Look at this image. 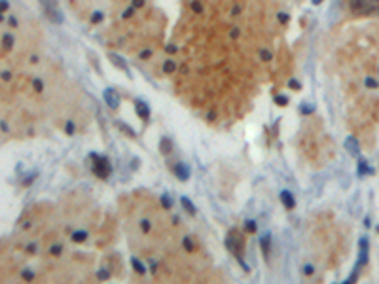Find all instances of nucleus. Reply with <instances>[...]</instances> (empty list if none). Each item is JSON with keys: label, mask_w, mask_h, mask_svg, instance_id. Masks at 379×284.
I'll return each mask as SVG.
<instances>
[{"label": "nucleus", "mask_w": 379, "mask_h": 284, "mask_svg": "<svg viewBox=\"0 0 379 284\" xmlns=\"http://www.w3.org/2000/svg\"><path fill=\"white\" fill-rule=\"evenodd\" d=\"M104 100H106V104L110 106V108H118L120 106V95L112 89V87H108V89H104Z\"/></svg>", "instance_id": "obj_5"}, {"label": "nucleus", "mask_w": 379, "mask_h": 284, "mask_svg": "<svg viewBox=\"0 0 379 284\" xmlns=\"http://www.w3.org/2000/svg\"><path fill=\"white\" fill-rule=\"evenodd\" d=\"M34 176H36V173L27 174V178H25V182H23V184H25V186H29V184H31V182H33V180H34Z\"/></svg>", "instance_id": "obj_29"}, {"label": "nucleus", "mask_w": 379, "mask_h": 284, "mask_svg": "<svg viewBox=\"0 0 379 284\" xmlns=\"http://www.w3.org/2000/svg\"><path fill=\"white\" fill-rule=\"evenodd\" d=\"M97 277L101 279V281H106V279H110L108 271H99V273H97Z\"/></svg>", "instance_id": "obj_30"}, {"label": "nucleus", "mask_w": 379, "mask_h": 284, "mask_svg": "<svg viewBox=\"0 0 379 284\" xmlns=\"http://www.w3.org/2000/svg\"><path fill=\"white\" fill-rule=\"evenodd\" d=\"M281 201L284 203V207H286L288 210L294 209V205H296V203H294L292 193H290V191H286V189H284V191H281Z\"/></svg>", "instance_id": "obj_10"}, {"label": "nucleus", "mask_w": 379, "mask_h": 284, "mask_svg": "<svg viewBox=\"0 0 379 284\" xmlns=\"http://www.w3.org/2000/svg\"><path fill=\"white\" fill-rule=\"evenodd\" d=\"M167 51H169V53H172V51H176V48H174V46H167Z\"/></svg>", "instance_id": "obj_47"}, {"label": "nucleus", "mask_w": 379, "mask_h": 284, "mask_svg": "<svg viewBox=\"0 0 379 284\" xmlns=\"http://www.w3.org/2000/svg\"><path fill=\"white\" fill-rule=\"evenodd\" d=\"M374 2H378V0H351V8H353L355 12H368V10H378V8L374 6Z\"/></svg>", "instance_id": "obj_4"}, {"label": "nucleus", "mask_w": 379, "mask_h": 284, "mask_svg": "<svg viewBox=\"0 0 379 284\" xmlns=\"http://www.w3.org/2000/svg\"><path fill=\"white\" fill-rule=\"evenodd\" d=\"M34 89H36V91H42V82H40V80H34Z\"/></svg>", "instance_id": "obj_42"}, {"label": "nucleus", "mask_w": 379, "mask_h": 284, "mask_svg": "<svg viewBox=\"0 0 379 284\" xmlns=\"http://www.w3.org/2000/svg\"><path fill=\"white\" fill-rule=\"evenodd\" d=\"M161 203H163V209H171V199H169L167 193L161 195Z\"/></svg>", "instance_id": "obj_22"}, {"label": "nucleus", "mask_w": 379, "mask_h": 284, "mask_svg": "<svg viewBox=\"0 0 379 284\" xmlns=\"http://www.w3.org/2000/svg\"><path fill=\"white\" fill-rule=\"evenodd\" d=\"M72 239H74V243H84L87 239V233L86 231H76V233L72 235Z\"/></svg>", "instance_id": "obj_17"}, {"label": "nucleus", "mask_w": 379, "mask_h": 284, "mask_svg": "<svg viewBox=\"0 0 379 284\" xmlns=\"http://www.w3.org/2000/svg\"><path fill=\"white\" fill-rule=\"evenodd\" d=\"M345 148H347V152H349L351 156H355V158L360 154V148H358V142H356L355 136H349V138L345 140Z\"/></svg>", "instance_id": "obj_7"}, {"label": "nucleus", "mask_w": 379, "mask_h": 284, "mask_svg": "<svg viewBox=\"0 0 379 284\" xmlns=\"http://www.w3.org/2000/svg\"><path fill=\"white\" fill-rule=\"evenodd\" d=\"M140 227H142V231H144V233H146V231H150V222H148V220H144V222L140 223Z\"/></svg>", "instance_id": "obj_34"}, {"label": "nucleus", "mask_w": 379, "mask_h": 284, "mask_svg": "<svg viewBox=\"0 0 379 284\" xmlns=\"http://www.w3.org/2000/svg\"><path fill=\"white\" fill-rule=\"evenodd\" d=\"M49 252H51L53 256H59V254H61V245H55V247H51V248H49Z\"/></svg>", "instance_id": "obj_25"}, {"label": "nucleus", "mask_w": 379, "mask_h": 284, "mask_svg": "<svg viewBox=\"0 0 379 284\" xmlns=\"http://www.w3.org/2000/svg\"><path fill=\"white\" fill-rule=\"evenodd\" d=\"M23 279L25 281H33V279H34V275H33V271H23Z\"/></svg>", "instance_id": "obj_32"}, {"label": "nucleus", "mask_w": 379, "mask_h": 284, "mask_svg": "<svg viewBox=\"0 0 379 284\" xmlns=\"http://www.w3.org/2000/svg\"><path fill=\"white\" fill-rule=\"evenodd\" d=\"M275 104H279V106H286V104H288V97H284V95L275 97Z\"/></svg>", "instance_id": "obj_21"}, {"label": "nucleus", "mask_w": 379, "mask_h": 284, "mask_svg": "<svg viewBox=\"0 0 379 284\" xmlns=\"http://www.w3.org/2000/svg\"><path fill=\"white\" fill-rule=\"evenodd\" d=\"M358 267H360V265H358V263H356L355 271L351 273V277H349V279H347V281H345V284H351V283H355V279H358Z\"/></svg>", "instance_id": "obj_20"}, {"label": "nucleus", "mask_w": 379, "mask_h": 284, "mask_svg": "<svg viewBox=\"0 0 379 284\" xmlns=\"http://www.w3.org/2000/svg\"><path fill=\"white\" fill-rule=\"evenodd\" d=\"M226 247H228V250H230V252H233V254L237 256V259H239V261H241V265H243V269H245V271H248V265H246L245 261L241 259V252H243V248H245V239H243L241 231H237V229H232V231H230V235H228V239H226Z\"/></svg>", "instance_id": "obj_1"}, {"label": "nucleus", "mask_w": 379, "mask_h": 284, "mask_svg": "<svg viewBox=\"0 0 379 284\" xmlns=\"http://www.w3.org/2000/svg\"><path fill=\"white\" fill-rule=\"evenodd\" d=\"M372 173H374V169H372V167H368L366 161L364 159L358 161V174H372Z\"/></svg>", "instance_id": "obj_13"}, {"label": "nucleus", "mask_w": 379, "mask_h": 284, "mask_svg": "<svg viewBox=\"0 0 379 284\" xmlns=\"http://www.w3.org/2000/svg\"><path fill=\"white\" fill-rule=\"evenodd\" d=\"M42 8H44V12H46L49 21L61 25L63 13H61V10H59V2H57V0H42Z\"/></svg>", "instance_id": "obj_2"}, {"label": "nucleus", "mask_w": 379, "mask_h": 284, "mask_svg": "<svg viewBox=\"0 0 379 284\" xmlns=\"http://www.w3.org/2000/svg\"><path fill=\"white\" fill-rule=\"evenodd\" d=\"M378 233H379V225H378Z\"/></svg>", "instance_id": "obj_49"}, {"label": "nucleus", "mask_w": 379, "mask_h": 284, "mask_svg": "<svg viewBox=\"0 0 379 284\" xmlns=\"http://www.w3.org/2000/svg\"><path fill=\"white\" fill-rule=\"evenodd\" d=\"M366 86H368V87H378V84H376V80L368 78V80H366Z\"/></svg>", "instance_id": "obj_37"}, {"label": "nucleus", "mask_w": 379, "mask_h": 284, "mask_svg": "<svg viewBox=\"0 0 379 284\" xmlns=\"http://www.w3.org/2000/svg\"><path fill=\"white\" fill-rule=\"evenodd\" d=\"M279 21L286 23V21H288V15H286V13H279Z\"/></svg>", "instance_id": "obj_40"}, {"label": "nucleus", "mask_w": 379, "mask_h": 284, "mask_svg": "<svg viewBox=\"0 0 379 284\" xmlns=\"http://www.w3.org/2000/svg\"><path fill=\"white\" fill-rule=\"evenodd\" d=\"M288 87H290V89H296V91H298V89H300L302 86H300V82H298V80H290Z\"/></svg>", "instance_id": "obj_31"}, {"label": "nucleus", "mask_w": 379, "mask_h": 284, "mask_svg": "<svg viewBox=\"0 0 379 284\" xmlns=\"http://www.w3.org/2000/svg\"><path fill=\"white\" fill-rule=\"evenodd\" d=\"M180 203H182V207L188 210L190 214H196V207H194V203H192V201H190L188 197H182V199H180Z\"/></svg>", "instance_id": "obj_14"}, {"label": "nucleus", "mask_w": 379, "mask_h": 284, "mask_svg": "<svg viewBox=\"0 0 379 284\" xmlns=\"http://www.w3.org/2000/svg\"><path fill=\"white\" fill-rule=\"evenodd\" d=\"M184 248H186V250H192V248H194L192 241H190V237H184Z\"/></svg>", "instance_id": "obj_28"}, {"label": "nucleus", "mask_w": 379, "mask_h": 284, "mask_svg": "<svg viewBox=\"0 0 379 284\" xmlns=\"http://www.w3.org/2000/svg\"><path fill=\"white\" fill-rule=\"evenodd\" d=\"M311 2H313V4H315V6H318V4H320V2H322V0H311Z\"/></svg>", "instance_id": "obj_48"}, {"label": "nucleus", "mask_w": 379, "mask_h": 284, "mask_svg": "<svg viewBox=\"0 0 379 284\" xmlns=\"http://www.w3.org/2000/svg\"><path fill=\"white\" fill-rule=\"evenodd\" d=\"M135 108H137L138 118H142V120H148V118H150V108H148V104L144 102V100H137Z\"/></svg>", "instance_id": "obj_9"}, {"label": "nucleus", "mask_w": 379, "mask_h": 284, "mask_svg": "<svg viewBox=\"0 0 379 284\" xmlns=\"http://www.w3.org/2000/svg\"><path fill=\"white\" fill-rule=\"evenodd\" d=\"M144 6V0H133V8H140Z\"/></svg>", "instance_id": "obj_38"}, {"label": "nucleus", "mask_w": 379, "mask_h": 284, "mask_svg": "<svg viewBox=\"0 0 379 284\" xmlns=\"http://www.w3.org/2000/svg\"><path fill=\"white\" fill-rule=\"evenodd\" d=\"M159 150H161V154H171V150H172V142L169 140V138H161V142H159Z\"/></svg>", "instance_id": "obj_12"}, {"label": "nucleus", "mask_w": 379, "mask_h": 284, "mask_svg": "<svg viewBox=\"0 0 379 284\" xmlns=\"http://www.w3.org/2000/svg\"><path fill=\"white\" fill-rule=\"evenodd\" d=\"M150 55H152V51H142V53H140V59H148V57H150Z\"/></svg>", "instance_id": "obj_41"}, {"label": "nucleus", "mask_w": 379, "mask_h": 284, "mask_svg": "<svg viewBox=\"0 0 379 284\" xmlns=\"http://www.w3.org/2000/svg\"><path fill=\"white\" fill-rule=\"evenodd\" d=\"M133 10L135 8H129L127 12H123V17H125V19H127V17H131V15H133Z\"/></svg>", "instance_id": "obj_43"}, {"label": "nucleus", "mask_w": 379, "mask_h": 284, "mask_svg": "<svg viewBox=\"0 0 379 284\" xmlns=\"http://www.w3.org/2000/svg\"><path fill=\"white\" fill-rule=\"evenodd\" d=\"M304 273H306V275H313V265H306V267H304Z\"/></svg>", "instance_id": "obj_39"}, {"label": "nucleus", "mask_w": 379, "mask_h": 284, "mask_svg": "<svg viewBox=\"0 0 379 284\" xmlns=\"http://www.w3.org/2000/svg\"><path fill=\"white\" fill-rule=\"evenodd\" d=\"M131 263H133L135 271H137V273H140V275H144V271H146V267H144V265H142V263H140L138 259H137V258H131Z\"/></svg>", "instance_id": "obj_15"}, {"label": "nucleus", "mask_w": 379, "mask_h": 284, "mask_svg": "<svg viewBox=\"0 0 379 284\" xmlns=\"http://www.w3.org/2000/svg\"><path fill=\"white\" fill-rule=\"evenodd\" d=\"M174 68H176L174 61H165V64H163V70H165V72H174Z\"/></svg>", "instance_id": "obj_19"}, {"label": "nucleus", "mask_w": 379, "mask_h": 284, "mask_svg": "<svg viewBox=\"0 0 379 284\" xmlns=\"http://www.w3.org/2000/svg\"><path fill=\"white\" fill-rule=\"evenodd\" d=\"M110 171H112V167H110V161L106 159V158H97V161H95V165H93V173L97 174L99 178H108L110 176Z\"/></svg>", "instance_id": "obj_3"}, {"label": "nucleus", "mask_w": 379, "mask_h": 284, "mask_svg": "<svg viewBox=\"0 0 379 284\" xmlns=\"http://www.w3.org/2000/svg\"><path fill=\"white\" fill-rule=\"evenodd\" d=\"M174 174L178 176V180H182L184 182V180L190 178V169H188L184 163H176V165H174Z\"/></svg>", "instance_id": "obj_8"}, {"label": "nucleus", "mask_w": 379, "mask_h": 284, "mask_svg": "<svg viewBox=\"0 0 379 284\" xmlns=\"http://www.w3.org/2000/svg\"><path fill=\"white\" fill-rule=\"evenodd\" d=\"M269 241H271V237H269V235H264V237H262V241H260V243H262V248H264V254H268L269 252Z\"/></svg>", "instance_id": "obj_18"}, {"label": "nucleus", "mask_w": 379, "mask_h": 284, "mask_svg": "<svg viewBox=\"0 0 379 284\" xmlns=\"http://www.w3.org/2000/svg\"><path fill=\"white\" fill-rule=\"evenodd\" d=\"M313 110H315L313 104H304V106H302V114H311Z\"/></svg>", "instance_id": "obj_26"}, {"label": "nucleus", "mask_w": 379, "mask_h": 284, "mask_svg": "<svg viewBox=\"0 0 379 284\" xmlns=\"http://www.w3.org/2000/svg\"><path fill=\"white\" fill-rule=\"evenodd\" d=\"M358 247H360V258H358V265L362 267V265H366V263H368V241H366V239H360Z\"/></svg>", "instance_id": "obj_6"}, {"label": "nucleus", "mask_w": 379, "mask_h": 284, "mask_svg": "<svg viewBox=\"0 0 379 284\" xmlns=\"http://www.w3.org/2000/svg\"><path fill=\"white\" fill-rule=\"evenodd\" d=\"M2 131H4V133H8V125H6V122H2Z\"/></svg>", "instance_id": "obj_45"}, {"label": "nucleus", "mask_w": 379, "mask_h": 284, "mask_svg": "<svg viewBox=\"0 0 379 284\" xmlns=\"http://www.w3.org/2000/svg\"><path fill=\"white\" fill-rule=\"evenodd\" d=\"M192 8H194V12L199 13V12H201V2H197V0H196V2L192 4Z\"/></svg>", "instance_id": "obj_35"}, {"label": "nucleus", "mask_w": 379, "mask_h": 284, "mask_svg": "<svg viewBox=\"0 0 379 284\" xmlns=\"http://www.w3.org/2000/svg\"><path fill=\"white\" fill-rule=\"evenodd\" d=\"M116 125H118L120 129H122V131H123V133H125V135L135 136V131H133V129H131V127H129V125H125V124H123V122H118V124H116Z\"/></svg>", "instance_id": "obj_16"}, {"label": "nucleus", "mask_w": 379, "mask_h": 284, "mask_svg": "<svg viewBox=\"0 0 379 284\" xmlns=\"http://www.w3.org/2000/svg\"><path fill=\"white\" fill-rule=\"evenodd\" d=\"M103 19V13L101 12H95L93 15H91V23H97V21H101Z\"/></svg>", "instance_id": "obj_27"}, {"label": "nucleus", "mask_w": 379, "mask_h": 284, "mask_svg": "<svg viewBox=\"0 0 379 284\" xmlns=\"http://www.w3.org/2000/svg\"><path fill=\"white\" fill-rule=\"evenodd\" d=\"M245 225H246V231H250V233H254V231H256V223L252 222V220H246Z\"/></svg>", "instance_id": "obj_24"}, {"label": "nucleus", "mask_w": 379, "mask_h": 284, "mask_svg": "<svg viewBox=\"0 0 379 284\" xmlns=\"http://www.w3.org/2000/svg\"><path fill=\"white\" fill-rule=\"evenodd\" d=\"M65 129H67V133H69V135H72V133H74V124H72V122H69Z\"/></svg>", "instance_id": "obj_33"}, {"label": "nucleus", "mask_w": 379, "mask_h": 284, "mask_svg": "<svg viewBox=\"0 0 379 284\" xmlns=\"http://www.w3.org/2000/svg\"><path fill=\"white\" fill-rule=\"evenodd\" d=\"M2 78H4V80H10V72H2Z\"/></svg>", "instance_id": "obj_46"}, {"label": "nucleus", "mask_w": 379, "mask_h": 284, "mask_svg": "<svg viewBox=\"0 0 379 284\" xmlns=\"http://www.w3.org/2000/svg\"><path fill=\"white\" fill-rule=\"evenodd\" d=\"M12 46H13V38L10 36V34H6V36H4V48H8V50H10Z\"/></svg>", "instance_id": "obj_23"}, {"label": "nucleus", "mask_w": 379, "mask_h": 284, "mask_svg": "<svg viewBox=\"0 0 379 284\" xmlns=\"http://www.w3.org/2000/svg\"><path fill=\"white\" fill-rule=\"evenodd\" d=\"M378 12H379V8H378Z\"/></svg>", "instance_id": "obj_50"}, {"label": "nucleus", "mask_w": 379, "mask_h": 284, "mask_svg": "<svg viewBox=\"0 0 379 284\" xmlns=\"http://www.w3.org/2000/svg\"><path fill=\"white\" fill-rule=\"evenodd\" d=\"M108 59H110L112 64H116V66H120L122 70H127V63H125V59H123V57H120V55H116V53H110V55H108Z\"/></svg>", "instance_id": "obj_11"}, {"label": "nucleus", "mask_w": 379, "mask_h": 284, "mask_svg": "<svg viewBox=\"0 0 379 284\" xmlns=\"http://www.w3.org/2000/svg\"><path fill=\"white\" fill-rule=\"evenodd\" d=\"M27 250H29V252H34V250H36V245H34V243H33V245H29Z\"/></svg>", "instance_id": "obj_44"}, {"label": "nucleus", "mask_w": 379, "mask_h": 284, "mask_svg": "<svg viewBox=\"0 0 379 284\" xmlns=\"http://www.w3.org/2000/svg\"><path fill=\"white\" fill-rule=\"evenodd\" d=\"M262 59H264V61H269V59H271V53L266 50H262Z\"/></svg>", "instance_id": "obj_36"}]
</instances>
